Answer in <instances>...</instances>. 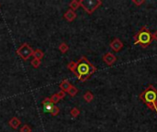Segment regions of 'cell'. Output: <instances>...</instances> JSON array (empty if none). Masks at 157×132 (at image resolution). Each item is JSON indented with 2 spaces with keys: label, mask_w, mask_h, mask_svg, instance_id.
Returning a JSON list of instances; mask_svg holds the SVG:
<instances>
[{
  "label": "cell",
  "mask_w": 157,
  "mask_h": 132,
  "mask_svg": "<svg viewBox=\"0 0 157 132\" xmlns=\"http://www.w3.org/2000/svg\"><path fill=\"white\" fill-rule=\"evenodd\" d=\"M97 67L91 63L87 57L82 56L76 62V69L74 73L81 82H85L91 75L97 72Z\"/></svg>",
  "instance_id": "obj_1"
},
{
  "label": "cell",
  "mask_w": 157,
  "mask_h": 132,
  "mask_svg": "<svg viewBox=\"0 0 157 132\" xmlns=\"http://www.w3.org/2000/svg\"><path fill=\"white\" fill-rule=\"evenodd\" d=\"M140 99L148 106L151 110H154L157 114V89L154 85H149L140 95Z\"/></svg>",
  "instance_id": "obj_2"
},
{
  "label": "cell",
  "mask_w": 157,
  "mask_h": 132,
  "mask_svg": "<svg viewBox=\"0 0 157 132\" xmlns=\"http://www.w3.org/2000/svg\"><path fill=\"white\" fill-rule=\"evenodd\" d=\"M153 42L152 33L147 29V27L143 26L140 29V31L134 36V45H141L143 48H147Z\"/></svg>",
  "instance_id": "obj_3"
},
{
  "label": "cell",
  "mask_w": 157,
  "mask_h": 132,
  "mask_svg": "<svg viewBox=\"0 0 157 132\" xmlns=\"http://www.w3.org/2000/svg\"><path fill=\"white\" fill-rule=\"evenodd\" d=\"M79 2L80 6L89 15L92 14L96 9H98L102 5V1L100 0H81Z\"/></svg>",
  "instance_id": "obj_4"
},
{
  "label": "cell",
  "mask_w": 157,
  "mask_h": 132,
  "mask_svg": "<svg viewBox=\"0 0 157 132\" xmlns=\"http://www.w3.org/2000/svg\"><path fill=\"white\" fill-rule=\"evenodd\" d=\"M17 53L18 55H19L24 61H27L28 59H29L30 56H32L33 53V49L29 46L28 43H23L21 46H20L18 50H17Z\"/></svg>",
  "instance_id": "obj_5"
},
{
  "label": "cell",
  "mask_w": 157,
  "mask_h": 132,
  "mask_svg": "<svg viewBox=\"0 0 157 132\" xmlns=\"http://www.w3.org/2000/svg\"><path fill=\"white\" fill-rule=\"evenodd\" d=\"M53 108H54V104L52 102L50 97H46L42 101V108L44 113H52Z\"/></svg>",
  "instance_id": "obj_6"
},
{
  "label": "cell",
  "mask_w": 157,
  "mask_h": 132,
  "mask_svg": "<svg viewBox=\"0 0 157 132\" xmlns=\"http://www.w3.org/2000/svg\"><path fill=\"white\" fill-rule=\"evenodd\" d=\"M116 60H117V58H116V56L111 52H107L104 56H103V61L105 62V63H107L108 65H112L114 64V63L116 62Z\"/></svg>",
  "instance_id": "obj_7"
},
{
  "label": "cell",
  "mask_w": 157,
  "mask_h": 132,
  "mask_svg": "<svg viewBox=\"0 0 157 132\" xmlns=\"http://www.w3.org/2000/svg\"><path fill=\"white\" fill-rule=\"evenodd\" d=\"M110 48L112 49L114 52H119V50L123 48V43L121 42L118 38H116L111 42Z\"/></svg>",
  "instance_id": "obj_8"
},
{
  "label": "cell",
  "mask_w": 157,
  "mask_h": 132,
  "mask_svg": "<svg viewBox=\"0 0 157 132\" xmlns=\"http://www.w3.org/2000/svg\"><path fill=\"white\" fill-rule=\"evenodd\" d=\"M63 18L66 19L67 21L72 22L73 20L75 19V18H76V13H75V11H74V10H72V9H68L67 11L64 13Z\"/></svg>",
  "instance_id": "obj_9"
},
{
  "label": "cell",
  "mask_w": 157,
  "mask_h": 132,
  "mask_svg": "<svg viewBox=\"0 0 157 132\" xmlns=\"http://www.w3.org/2000/svg\"><path fill=\"white\" fill-rule=\"evenodd\" d=\"M8 124L12 129H17L20 125V120L18 118H16V116H13V118H10V120L8 121Z\"/></svg>",
  "instance_id": "obj_10"
},
{
  "label": "cell",
  "mask_w": 157,
  "mask_h": 132,
  "mask_svg": "<svg viewBox=\"0 0 157 132\" xmlns=\"http://www.w3.org/2000/svg\"><path fill=\"white\" fill-rule=\"evenodd\" d=\"M71 85H72V84L69 83L68 80H63V81L61 82L59 86H60V88H61V90H62V91H63V92H67Z\"/></svg>",
  "instance_id": "obj_11"
},
{
  "label": "cell",
  "mask_w": 157,
  "mask_h": 132,
  "mask_svg": "<svg viewBox=\"0 0 157 132\" xmlns=\"http://www.w3.org/2000/svg\"><path fill=\"white\" fill-rule=\"evenodd\" d=\"M32 56L34 57V59H38V60H42L44 56V52H42V50L37 49L33 50V53H32Z\"/></svg>",
  "instance_id": "obj_12"
},
{
  "label": "cell",
  "mask_w": 157,
  "mask_h": 132,
  "mask_svg": "<svg viewBox=\"0 0 157 132\" xmlns=\"http://www.w3.org/2000/svg\"><path fill=\"white\" fill-rule=\"evenodd\" d=\"M69 7H70V9H72V10H74V11H75V10L79 8V7H80V2L77 1V0H73V1L70 2Z\"/></svg>",
  "instance_id": "obj_13"
},
{
  "label": "cell",
  "mask_w": 157,
  "mask_h": 132,
  "mask_svg": "<svg viewBox=\"0 0 157 132\" xmlns=\"http://www.w3.org/2000/svg\"><path fill=\"white\" fill-rule=\"evenodd\" d=\"M66 93H68L71 96H75V95H76V94L78 93V89L75 87V86L71 85L70 88L68 89V91H67Z\"/></svg>",
  "instance_id": "obj_14"
},
{
  "label": "cell",
  "mask_w": 157,
  "mask_h": 132,
  "mask_svg": "<svg viewBox=\"0 0 157 132\" xmlns=\"http://www.w3.org/2000/svg\"><path fill=\"white\" fill-rule=\"evenodd\" d=\"M84 99L87 101V103H90L91 101L94 99V95H93L92 93L90 92V91H87V92L84 95Z\"/></svg>",
  "instance_id": "obj_15"
},
{
  "label": "cell",
  "mask_w": 157,
  "mask_h": 132,
  "mask_svg": "<svg viewBox=\"0 0 157 132\" xmlns=\"http://www.w3.org/2000/svg\"><path fill=\"white\" fill-rule=\"evenodd\" d=\"M59 50H60V52H62V53H65V52H68L69 46L65 42H62V43L60 44V46H59Z\"/></svg>",
  "instance_id": "obj_16"
},
{
  "label": "cell",
  "mask_w": 157,
  "mask_h": 132,
  "mask_svg": "<svg viewBox=\"0 0 157 132\" xmlns=\"http://www.w3.org/2000/svg\"><path fill=\"white\" fill-rule=\"evenodd\" d=\"M67 67H68V69L71 71V72L74 73L75 69H76V62H74V61H71V62L68 63Z\"/></svg>",
  "instance_id": "obj_17"
},
{
  "label": "cell",
  "mask_w": 157,
  "mask_h": 132,
  "mask_svg": "<svg viewBox=\"0 0 157 132\" xmlns=\"http://www.w3.org/2000/svg\"><path fill=\"white\" fill-rule=\"evenodd\" d=\"M70 114H71V116H73V118H76V116H78L79 114H80V110L77 108H73L70 111Z\"/></svg>",
  "instance_id": "obj_18"
},
{
  "label": "cell",
  "mask_w": 157,
  "mask_h": 132,
  "mask_svg": "<svg viewBox=\"0 0 157 132\" xmlns=\"http://www.w3.org/2000/svg\"><path fill=\"white\" fill-rule=\"evenodd\" d=\"M30 63H31V65L34 68H38V67H40V65L42 64V61L38 60V59H33L31 62H30Z\"/></svg>",
  "instance_id": "obj_19"
},
{
  "label": "cell",
  "mask_w": 157,
  "mask_h": 132,
  "mask_svg": "<svg viewBox=\"0 0 157 132\" xmlns=\"http://www.w3.org/2000/svg\"><path fill=\"white\" fill-rule=\"evenodd\" d=\"M51 100H52V102L53 104H56V103H58L59 101H60V98H59V96H58L57 94H54V95H52V97H51Z\"/></svg>",
  "instance_id": "obj_20"
},
{
  "label": "cell",
  "mask_w": 157,
  "mask_h": 132,
  "mask_svg": "<svg viewBox=\"0 0 157 132\" xmlns=\"http://www.w3.org/2000/svg\"><path fill=\"white\" fill-rule=\"evenodd\" d=\"M20 132H31V129H30L28 125H24L22 128L20 129Z\"/></svg>",
  "instance_id": "obj_21"
},
{
  "label": "cell",
  "mask_w": 157,
  "mask_h": 132,
  "mask_svg": "<svg viewBox=\"0 0 157 132\" xmlns=\"http://www.w3.org/2000/svg\"><path fill=\"white\" fill-rule=\"evenodd\" d=\"M60 113V108H58V106H56V105H54V108H53V111H52V114L53 116H57L58 114Z\"/></svg>",
  "instance_id": "obj_22"
},
{
  "label": "cell",
  "mask_w": 157,
  "mask_h": 132,
  "mask_svg": "<svg viewBox=\"0 0 157 132\" xmlns=\"http://www.w3.org/2000/svg\"><path fill=\"white\" fill-rule=\"evenodd\" d=\"M132 3L135 4L136 6H141V4L144 3V0H132Z\"/></svg>",
  "instance_id": "obj_23"
},
{
  "label": "cell",
  "mask_w": 157,
  "mask_h": 132,
  "mask_svg": "<svg viewBox=\"0 0 157 132\" xmlns=\"http://www.w3.org/2000/svg\"><path fill=\"white\" fill-rule=\"evenodd\" d=\"M57 95H58V96H59V98H60V99H62V98H63L64 96H65V92H63V91L61 90L60 92L57 93Z\"/></svg>",
  "instance_id": "obj_24"
},
{
  "label": "cell",
  "mask_w": 157,
  "mask_h": 132,
  "mask_svg": "<svg viewBox=\"0 0 157 132\" xmlns=\"http://www.w3.org/2000/svg\"><path fill=\"white\" fill-rule=\"evenodd\" d=\"M152 38H153V40H157V30L152 33Z\"/></svg>",
  "instance_id": "obj_25"
}]
</instances>
